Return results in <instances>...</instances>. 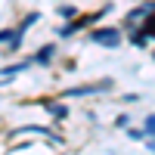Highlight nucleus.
Returning <instances> with one entry per match:
<instances>
[{
  "label": "nucleus",
  "instance_id": "7",
  "mask_svg": "<svg viewBox=\"0 0 155 155\" xmlns=\"http://www.w3.org/2000/svg\"><path fill=\"white\" fill-rule=\"evenodd\" d=\"M152 152H155V143H152Z\"/></svg>",
  "mask_w": 155,
  "mask_h": 155
},
{
  "label": "nucleus",
  "instance_id": "4",
  "mask_svg": "<svg viewBox=\"0 0 155 155\" xmlns=\"http://www.w3.org/2000/svg\"><path fill=\"white\" fill-rule=\"evenodd\" d=\"M50 112H53L56 118H62V115H65V109H62V106H50Z\"/></svg>",
  "mask_w": 155,
  "mask_h": 155
},
{
  "label": "nucleus",
  "instance_id": "1",
  "mask_svg": "<svg viewBox=\"0 0 155 155\" xmlns=\"http://www.w3.org/2000/svg\"><path fill=\"white\" fill-rule=\"evenodd\" d=\"M90 41L102 44V47H118L121 44V31L118 28H96L93 34H90Z\"/></svg>",
  "mask_w": 155,
  "mask_h": 155
},
{
  "label": "nucleus",
  "instance_id": "3",
  "mask_svg": "<svg viewBox=\"0 0 155 155\" xmlns=\"http://www.w3.org/2000/svg\"><path fill=\"white\" fill-rule=\"evenodd\" d=\"M146 134H155V115H149V121H146Z\"/></svg>",
  "mask_w": 155,
  "mask_h": 155
},
{
  "label": "nucleus",
  "instance_id": "6",
  "mask_svg": "<svg viewBox=\"0 0 155 155\" xmlns=\"http://www.w3.org/2000/svg\"><path fill=\"white\" fill-rule=\"evenodd\" d=\"M146 28H149V34H155V19H152V22L146 25Z\"/></svg>",
  "mask_w": 155,
  "mask_h": 155
},
{
  "label": "nucleus",
  "instance_id": "5",
  "mask_svg": "<svg viewBox=\"0 0 155 155\" xmlns=\"http://www.w3.org/2000/svg\"><path fill=\"white\" fill-rule=\"evenodd\" d=\"M12 37V31H0V41H9Z\"/></svg>",
  "mask_w": 155,
  "mask_h": 155
},
{
  "label": "nucleus",
  "instance_id": "2",
  "mask_svg": "<svg viewBox=\"0 0 155 155\" xmlns=\"http://www.w3.org/2000/svg\"><path fill=\"white\" fill-rule=\"evenodd\" d=\"M50 56H53V47H44V50H41V53H37V62H47Z\"/></svg>",
  "mask_w": 155,
  "mask_h": 155
}]
</instances>
